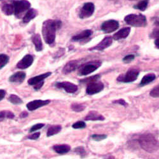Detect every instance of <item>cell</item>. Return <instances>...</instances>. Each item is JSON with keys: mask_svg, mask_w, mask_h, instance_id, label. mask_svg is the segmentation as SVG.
Listing matches in <instances>:
<instances>
[{"mask_svg": "<svg viewBox=\"0 0 159 159\" xmlns=\"http://www.w3.org/2000/svg\"><path fill=\"white\" fill-rule=\"evenodd\" d=\"M9 61V57L5 54H0V70L5 66Z\"/></svg>", "mask_w": 159, "mask_h": 159, "instance_id": "f546056e", "label": "cell"}, {"mask_svg": "<svg viewBox=\"0 0 159 159\" xmlns=\"http://www.w3.org/2000/svg\"><path fill=\"white\" fill-rule=\"evenodd\" d=\"M8 100L14 104H20L23 102L22 100L19 97L14 94H11L8 98Z\"/></svg>", "mask_w": 159, "mask_h": 159, "instance_id": "83f0119b", "label": "cell"}, {"mask_svg": "<svg viewBox=\"0 0 159 159\" xmlns=\"http://www.w3.org/2000/svg\"><path fill=\"white\" fill-rule=\"evenodd\" d=\"M33 61H34V59L33 56L30 54H28L22 58V59L17 63V67L21 70L27 69L32 65Z\"/></svg>", "mask_w": 159, "mask_h": 159, "instance_id": "8fae6325", "label": "cell"}, {"mask_svg": "<svg viewBox=\"0 0 159 159\" xmlns=\"http://www.w3.org/2000/svg\"><path fill=\"white\" fill-rule=\"evenodd\" d=\"M104 89V84L101 82H91L89 83L87 87L86 92L89 95H94L101 92Z\"/></svg>", "mask_w": 159, "mask_h": 159, "instance_id": "9c48e42d", "label": "cell"}, {"mask_svg": "<svg viewBox=\"0 0 159 159\" xmlns=\"http://www.w3.org/2000/svg\"><path fill=\"white\" fill-rule=\"evenodd\" d=\"M2 11L7 16H11L14 14L15 8L14 4H6L2 7Z\"/></svg>", "mask_w": 159, "mask_h": 159, "instance_id": "d4e9b609", "label": "cell"}, {"mask_svg": "<svg viewBox=\"0 0 159 159\" xmlns=\"http://www.w3.org/2000/svg\"><path fill=\"white\" fill-rule=\"evenodd\" d=\"M28 113L27 112H25V111H24V112H22V113L20 114V116H21L22 118H25V117H26V116H28Z\"/></svg>", "mask_w": 159, "mask_h": 159, "instance_id": "7bdbcfd3", "label": "cell"}, {"mask_svg": "<svg viewBox=\"0 0 159 159\" xmlns=\"http://www.w3.org/2000/svg\"><path fill=\"white\" fill-rule=\"evenodd\" d=\"M130 28H124L119 30L116 32L113 36V38L115 40H119V39L126 38L130 34Z\"/></svg>", "mask_w": 159, "mask_h": 159, "instance_id": "9a60e30c", "label": "cell"}, {"mask_svg": "<svg viewBox=\"0 0 159 159\" xmlns=\"http://www.w3.org/2000/svg\"><path fill=\"white\" fill-rule=\"evenodd\" d=\"M150 96L153 98L159 97V85L154 87L150 92Z\"/></svg>", "mask_w": 159, "mask_h": 159, "instance_id": "d6a6232c", "label": "cell"}, {"mask_svg": "<svg viewBox=\"0 0 159 159\" xmlns=\"http://www.w3.org/2000/svg\"><path fill=\"white\" fill-rule=\"evenodd\" d=\"M75 152L81 156H84L85 155V153H86L85 149L83 147H78L75 148Z\"/></svg>", "mask_w": 159, "mask_h": 159, "instance_id": "8d00e7d4", "label": "cell"}, {"mask_svg": "<svg viewBox=\"0 0 159 159\" xmlns=\"http://www.w3.org/2000/svg\"><path fill=\"white\" fill-rule=\"evenodd\" d=\"M62 22L58 20H47L43 24L42 34L45 42L52 44L56 39V31L61 28Z\"/></svg>", "mask_w": 159, "mask_h": 159, "instance_id": "6da1fadb", "label": "cell"}, {"mask_svg": "<svg viewBox=\"0 0 159 159\" xmlns=\"http://www.w3.org/2000/svg\"><path fill=\"white\" fill-rule=\"evenodd\" d=\"M138 142L141 147L149 153H153L159 148V142L152 134L141 135Z\"/></svg>", "mask_w": 159, "mask_h": 159, "instance_id": "7a4b0ae2", "label": "cell"}, {"mask_svg": "<svg viewBox=\"0 0 159 159\" xmlns=\"http://www.w3.org/2000/svg\"><path fill=\"white\" fill-rule=\"evenodd\" d=\"M119 23L115 20H109L104 22L101 25V30L105 33H111L117 30Z\"/></svg>", "mask_w": 159, "mask_h": 159, "instance_id": "ba28073f", "label": "cell"}, {"mask_svg": "<svg viewBox=\"0 0 159 159\" xmlns=\"http://www.w3.org/2000/svg\"><path fill=\"white\" fill-rule=\"evenodd\" d=\"M113 102L114 103H117V104H121L122 106H124V107H126V106H127V103L124 99H122L115 101Z\"/></svg>", "mask_w": 159, "mask_h": 159, "instance_id": "ab89813d", "label": "cell"}, {"mask_svg": "<svg viewBox=\"0 0 159 159\" xmlns=\"http://www.w3.org/2000/svg\"><path fill=\"white\" fill-rule=\"evenodd\" d=\"M92 31L91 30H87L82 31L80 34L73 36L72 39L73 41H75V42L80 41V40H82V39H85L86 38H89L92 35Z\"/></svg>", "mask_w": 159, "mask_h": 159, "instance_id": "44dd1931", "label": "cell"}, {"mask_svg": "<svg viewBox=\"0 0 159 159\" xmlns=\"http://www.w3.org/2000/svg\"><path fill=\"white\" fill-rule=\"evenodd\" d=\"M39 136H40V133H39V132H36V133H34V134H31V136H30L28 137V138L30 139L35 140V139H38Z\"/></svg>", "mask_w": 159, "mask_h": 159, "instance_id": "f35d334b", "label": "cell"}, {"mask_svg": "<svg viewBox=\"0 0 159 159\" xmlns=\"http://www.w3.org/2000/svg\"><path fill=\"white\" fill-rule=\"evenodd\" d=\"M71 108L76 112H80L85 110V106L82 104H73L71 105Z\"/></svg>", "mask_w": 159, "mask_h": 159, "instance_id": "1f68e13d", "label": "cell"}, {"mask_svg": "<svg viewBox=\"0 0 159 159\" xmlns=\"http://www.w3.org/2000/svg\"><path fill=\"white\" fill-rule=\"evenodd\" d=\"M151 38H159V21L156 22L155 24V28L150 35Z\"/></svg>", "mask_w": 159, "mask_h": 159, "instance_id": "4316f807", "label": "cell"}, {"mask_svg": "<svg viewBox=\"0 0 159 159\" xmlns=\"http://www.w3.org/2000/svg\"><path fill=\"white\" fill-rule=\"evenodd\" d=\"M113 42V38L111 36H107L105 37L96 46L94 47H92V48L90 49V50H103L106 49L107 48L109 47Z\"/></svg>", "mask_w": 159, "mask_h": 159, "instance_id": "7c38bea8", "label": "cell"}, {"mask_svg": "<svg viewBox=\"0 0 159 159\" xmlns=\"http://www.w3.org/2000/svg\"><path fill=\"white\" fill-rule=\"evenodd\" d=\"M78 61H71L68 62L65 65L63 68L62 72L64 74H68L74 71L78 67Z\"/></svg>", "mask_w": 159, "mask_h": 159, "instance_id": "e0dca14e", "label": "cell"}, {"mask_svg": "<svg viewBox=\"0 0 159 159\" xmlns=\"http://www.w3.org/2000/svg\"><path fill=\"white\" fill-rule=\"evenodd\" d=\"M95 10V7L94 5L89 2L85 3L83 7H82L79 13V17L81 19H86L89 18L90 16H92V14H94Z\"/></svg>", "mask_w": 159, "mask_h": 159, "instance_id": "52a82bcc", "label": "cell"}, {"mask_svg": "<svg viewBox=\"0 0 159 159\" xmlns=\"http://www.w3.org/2000/svg\"><path fill=\"white\" fill-rule=\"evenodd\" d=\"M37 15H38V12L36 10L33 8L29 9L28 12L26 13L25 15L23 17V22L24 23H28L31 20L34 19Z\"/></svg>", "mask_w": 159, "mask_h": 159, "instance_id": "7402d4cb", "label": "cell"}, {"mask_svg": "<svg viewBox=\"0 0 159 159\" xmlns=\"http://www.w3.org/2000/svg\"><path fill=\"white\" fill-rule=\"evenodd\" d=\"M61 129L62 127L61 125H52L48 129L47 136L48 137H50L57 134L61 130Z\"/></svg>", "mask_w": 159, "mask_h": 159, "instance_id": "cb8c5ba5", "label": "cell"}, {"mask_svg": "<svg viewBox=\"0 0 159 159\" xmlns=\"http://www.w3.org/2000/svg\"><path fill=\"white\" fill-rule=\"evenodd\" d=\"M155 45L157 48H159V38L156 39V40L155 41Z\"/></svg>", "mask_w": 159, "mask_h": 159, "instance_id": "ee69618b", "label": "cell"}, {"mask_svg": "<svg viewBox=\"0 0 159 159\" xmlns=\"http://www.w3.org/2000/svg\"><path fill=\"white\" fill-rule=\"evenodd\" d=\"M155 78H156V75L154 73H149V74L146 75L142 78L140 83V85L141 86L147 85L148 84L152 82Z\"/></svg>", "mask_w": 159, "mask_h": 159, "instance_id": "603a6c76", "label": "cell"}, {"mask_svg": "<svg viewBox=\"0 0 159 159\" xmlns=\"http://www.w3.org/2000/svg\"><path fill=\"white\" fill-rule=\"evenodd\" d=\"M72 127H73V128L76 129H84L86 127V124L84 122L79 121V122L75 123Z\"/></svg>", "mask_w": 159, "mask_h": 159, "instance_id": "e575fe53", "label": "cell"}, {"mask_svg": "<svg viewBox=\"0 0 159 159\" xmlns=\"http://www.w3.org/2000/svg\"><path fill=\"white\" fill-rule=\"evenodd\" d=\"M101 62L99 61H94L93 62H89L84 64L82 67L80 69L78 75L80 76H85L91 73L94 72L101 66Z\"/></svg>", "mask_w": 159, "mask_h": 159, "instance_id": "5b68a950", "label": "cell"}, {"mask_svg": "<svg viewBox=\"0 0 159 159\" xmlns=\"http://www.w3.org/2000/svg\"><path fill=\"white\" fill-rule=\"evenodd\" d=\"M52 73L50 72H47V73H43L42 75H38V76H34V77H33L31 78H30L29 80L28 81L29 85H34L39 82H43L45 78H47V77H48L50 75H51Z\"/></svg>", "mask_w": 159, "mask_h": 159, "instance_id": "5bb4252c", "label": "cell"}, {"mask_svg": "<svg viewBox=\"0 0 159 159\" xmlns=\"http://www.w3.org/2000/svg\"><path fill=\"white\" fill-rule=\"evenodd\" d=\"M25 76L26 75L24 72H17L10 77L9 81L12 83H22L25 80Z\"/></svg>", "mask_w": 159, "mask_h": 159, "instance_id": "2e32d148", "label": "cell"}, {"mask_svg": "<svg viewBox=\"0 0 159 159\" xmlns=\"http://www.w3.org/2000/svg\"><path fill=\"white\" fill-rule=\"evenodd\" d=\"M49 100H34L31 102H30L27 104V108L30 111H34L37 110L39 108L44 107L50 103Z\"/></svg>", "mask_w": 159, "mask_h": 159, "instance_id": "4fadbf2b", "label": "cell"}, {"mask_svg": "<svg viewBox=\"0 0 159 159\" xmlns=\"http://www.w3.org/2000/svg\"><path fill=\"white\" fill-rule=\"evenodd\" d=\"M6 95V91L3 89H0V101H1Z\"/></svg>", "mask_w": 159, "mask_h": 159, "instance_id": "60d3db41", "label": "cell"}, {"mask_svg": "<svg viewBox=\"0 0 159 159\" xmlns=\"http://www.w3.org/2000/svg\"><path fill=\"white\" fill-rule=\"evenodd\" d=\"M139 74V71L136 70L132 68L130 69L125 74L120 75L117 78V80L120 82L130 83L136 80Z\"/></svg>", "mask_w": 159, "mask_h": 159, "instance_id": "277c9868", "label": "cell"}, {"mask_svg": "<svg viewBox=\"0 0 159 159\" xmlns=\"http://www.w3.org/2000/svg\"><path fill=\"white\" fill-rule=\"evenodd\" d=\"M107 138V136L105 134H94L92 136V138L93 140L96 141H100Z\"/></svg>", "mask_w": 159, "mask_h": 159, "instance_id": "836d02e7", "label": "cell"}, {"mask_svg": "<svg viewBox=\"0 0 159 159\" xmlns=\"http://www.w3.org/2000/svg\"><path fill=\"white\" fill-rule=\"evenodd\" d=\"M15 8L14 14L17 17H19L23 12L30 8L31 3L27 0H20V1H15L13 3Z\"/></svg>", "mask_w": 159, "mask_h": 159, "instance_id": "8992f818", "label": "cell"}, {"mask_svg": "<svg viewBox=\"0 0 159 159\" xmlns=\"http://www.w3.org/2000/svg\"><path fill=\"white\" fill-rule=\"evenodd\" d=\"M44 124H37L36 125H34L31 128V129L30 130V132H35L36 130H38L39 129H41L42 127H44Z\"/></svg>", "mask_w": 159, "mask_h": 159, "instance_id": "d590c367", "label": "cell"}, {"mask_svg": "<svg viewBox=\"0 0 159 159\" xmlns=\"http://www.w3.org/2000/svg\"><path fill=\"white\" fill-rule=\"evenodd\" d=\"M43 84H44V82L43 81V82H39V83L34 85V89L36 90L40 89L42 88V87L43 86Z\"/></svg>", "mask_w": 159, "mask_h": 159, "instance_id": "b9f144b4", "label": "cell"}, {"mask_svg": "<svg viewBox=\"0 0 159 159\" xmlns=\"http://www.w3.org/2000/svg\"><path fill=\"white\" fill-rule=\"evenodd\" d=\"M53 150L56 153L62 155L69 152L71 150V147L68 144H57L53 147Z\"/></svg>", "mask_w": 159, "mask_h": 159, "instance_id": "ac0fdd59", "label": "cell"}, {"mask_svg": "<svg viewBox=\"0 0 159 159\" xmlns=\"http://www.w3.org/2000/svg\"><path fill=\"white\" fill-rule=\"evenodd\" d=\"M32 42L35 46V49L36 51L39 52L43 50V44L40 35L38 34H34L32 36Z\"/></svg>", "mask_w": 159, "mask_h": 159, "instance_id": "ffe728a7", "label": "cell"}, {"mask_svg": "<svg viewBox=\"0 0 159 159\" xmlns=\"http://www.w3.org/2000/svg\"><path fill=\"white\" fill-rule=\"evenodd\" d=\"M129 1H136V0H129Z\"/></svg>", "mask_w": 159, "mask_h": 159, "instance_id": "f6af8a7d", "label": "cell"}, {"mask_svg": "<svg viewBox=\"0 0 159 159\" xmlns=\"http://www.w3.org/2000/svg\"><path fill=\"white\" fill-rule=\"evenodd\" d=\"M124 20L125 22L134 27H145L147 25L146 17L142 14H130L127 16Z\"/></svg>", "mask_w": 159, "mask_h": 159, "instance_id": "3957f363", "label": "cell"}, {"mask_svg": "<svg viewBox=\"0 0 159 159\" xmlns=\"http://www.w3.org/2000/svg\"><path fill=\"white\" fill-rule=\"evenodd\" d=\"M85 120H104V117L95 111H90L85 118Z\"/></svg>", "mask_w": 159, "mask_h": 159, "instance_id": "d6986e66", "label": "cell"}, {"mask_svg": "<svg viewBox=\"0 0 159 159\" xmlns=\"http://www.w3.org/2000/svg\"><path fill=\"white\" fill-rule=\"evenodd\" d=\"M148 2L149 0H142V1L139 2L138 4H136L134 7V8L141 11H144L148 7Z\"/></svg>", "mask_w": 159, "mask_h": 159, "instance_id": "484cf974", "label": "cell"}, {"mask_svg": "<svg viewBox=\"0 0 159 159\" xmlns=\"http://www.w3.org/2000/svg\"><path fill=\"white\" fill-rule=\"evenodd\" d=\"M99 78H100V75H94V76H92L87 78L85 79L82 80L80 81V82L84 83V84H89V83H91V82H96Z\"/></svg>", "mask_w": 159, "mask_h": 159, "instance_id": "f1b7e54d", "label": "cell"}, {"mask_svg": "<svg viewBox=\"0 0 159 159\" xmlns=\"http://www.w3.org/2000/svg\"><path fill=\"white\" fill-rule=\"evenodd\" d=\"M56 87L58 89H63L68 93L73 94L76 92L78 90L77 85L73 84V83L68 82H57L56 84Z\"/></svg>", "mask_w": 159, "mask_h": 159, "instance_id": "30bf717a", "label": "cell"}, {"mask_svg": "<svg viewBox=\"0 0 159 159\" xmlns=\"http://www.w3.org/2000/svg\"><path fill=\"white\" fill-rule=\"evenodd\" d=\"M14 118V115L11 111H0V119H4V118L12 119Z\"/></svg>", "mask_w": 159, "mask_h": 159, "instance_id": "4dcf8cb0", "label": "cell"}, {"mask_svg": "<svg viewBox=\"0 0 159 159\" xmlns=\"http://www.w3.org/2000/svg\"><path fill=\"white\" fill-rule=\"evenodd\" d=\"M134 59V55H128L127 56H125L124 59L123 61L125 63H128L130 62V61H132V60Z\"/></svg>", "mask_w": 159, "mask_h": 159, "instance_id": "74e56055", "label": "cell"}]
</instances>
